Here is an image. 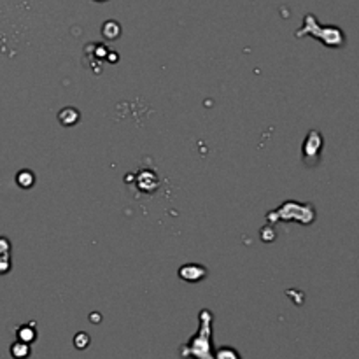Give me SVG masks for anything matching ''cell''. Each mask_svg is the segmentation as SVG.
I'll return each mask as SVG.
<instances>
[{"instance_id":"1","label":"cell","mask_w":359,"mask_h":359,"mask_svg":"<svg viewBox=\"0 0 359 359\" xmlns=\"http://www.w3.org/2000/svg\"><path fill=\"white\" fill-rule=\"evenodd\" d=\"M182 359H214L212 352V314L211 310L200 312V329L188 344L181 345Z\"/></svg>"},{"instance_id":"2","label":"cell","mask_w":359,"mask_h":359,"mask_svg":"<svg viewBox=\"0 0 359 359\" xmlns=\"http://www.w3.org/2000/svg\"><path fill=\"white\" fill-rule=\"evenodd\" d=\"M309 208L312 207H310V205H302V204H295V202H289V204H284L282 207H280L277 212H273V214H275V217H279V220H296L298 223L310 224L314 217H312V215H305V211H309Z\"/></svg>"},{"instance_id":"3","label":"cell","mask_w":359,"mask_h":359,"mask_svg":"<svg viewBox=\"0 0 359 359\" xmlns=\"http://www.w3.org/2000/svg\"><path fill=\"white\" fill-rule=\"evenodd\" d=\"M322 149V135L318 130H312L303 142V162L307 165H316L319 162V155Z\"/></svg>"},{"instance_id":"4","label":"cell","mask_w":359,"mask_h":359,"mask_svg":"<svg viewBox=\"0 0 359 359\" xmlns=\"http://www.w3.org/2000/svg\"><path fill=\"white\" fill-rule=\"evenodd\" d=\"M179 277L182 280H188V282H198V280L207 277V270L200 265H195V263H188V265L179 269Z\"/></svg>"},{"instance_id":"5","label":"cell","mask_w":359,"mask_h":359,"mask_svg":"<svg viewBox=\"0 0 359 359\" xmlns=\"http://www.w3.org/2000/svg\"><path fill=\"white\" fill-rule=\"evenodd\" d=\"M81 119V114L74 107H65L58 113V122L64 126H74Z\"/></svg>"},{"instance_id":"6","label":"cell","mask_w":359,"mask_h":359,"mask_svg":"<svg viewBox=\"0 0 359 359\" xmlns=\"http://www.w3.org/2000/svg\"><path fill=\"white\" fill-rule=\"evenodd\" d=\"M34 322L30 324H25V326H19L16 335H18V340L19 342H25V344H32V342L37 338V329L34 328Z\"/></svg>"},{"instance_id":"7","label":"cell","mask_w":359,"mask_h":359,"mask_svg":"<svg viewBox=\"0 0 359 359\" xmlns=\"http://www.w3.org/2000/svg\"><path fill=\"white\" fill-rule=\"evenodd\" d=\"M16 182H18L19 188L23 189H30L35 184V175L30 171H19L16 175Z\"/></svg>"},{"instance_id":"8","label":"cell","mask_w":359,"mask_h":359,"mask_svg":"<svg viewBox=\"0 0 359 359\" xmlns=\"http://www.w3.org/2000/svg\"><path fill=\"white\" fill-rule=\"evenodd\" d=\"M11 356L14 359H27L28 356H30V347H28V344H25V342H14V344L11 345Z\"/></svg>"},{"instance_id":"9","label":"cell","mask_w":359,"mask_h":359,"mask_svg":"<svg viewBox=\"0 0 359 359\" xmlns=\"http://www.w3.org/2000/svg\"><path fill=\"white\" fill-rule=\"evenodd\" d=\"M102 34L104 37L109 39V41H114V39H117V35L122 34V27H119L116 21H107L104 23Z\"/></svg>"},{"instance_id":"10","label":"cell","mask_w":359,"mask_h":359,"mask_svg":"<svg viewBox=\"0 0 359 359\" xmlns=\"http://www.w3.org/2000/svg\"><path fill=\"white\" fill-rule=\"evenodd\" d=\"M214 359H242V358H240V354L237 352V349L224 345V347H220L217 351H215Z\"/></svg>"},{"instance_id":"11","label":"cell","mask_w":359,"mask_h":359,"mask_svg":"<svg viewBox=\"0 0 359 359\" xmlns=\"http://www.w3.org/2000/svg\"><path fill=\"white\" fill-rule=\"evenodd\" d=\"M74 344H76L77 349H86L88 345H90V337H88L86 333H79V335H76V338H74Z\"/></svg>"},{"instance_id":"12","label":"cell","mask_w":359,"mask_h":359,"mask_svg":"<svg viewBox=\"0 0 359 359\" xmlns=\"http://www.w3.org/2000/svg\"><path fill=\"white\" fill-rule=\"evenodd\" d=\"M97 2H104V0H97Z\"/></svg>"}]
</instances>
